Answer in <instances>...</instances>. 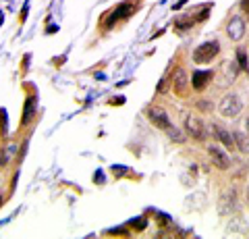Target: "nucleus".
I'll return each mask as SVG.
<instances>
[{
    "label": "nucleus",
    "instance_id": "nucleus-20",
    "mask_svg": "<svg viewBox=\"0 0 249 239\" xmlns=\"http://www.w3.org/2000/svg\"><path fill=\"white\" fill-rule=\"evenodd\" d=\"M247 60H249V50H247Z\"/></svg>",
    "mask_w": 249,
    "mask_h": 239
},
{
    "label": "nucleus",
    "instance_id": "nucleus-5",
    "mask_svg": "<svg viewBox=\"0 0 249 239\" xmlns=\"http://www.w3.org/2000/svg\"><path fill=\"white\" fill-rule=\"evenodd\" d=\"M170 86H173V92L178 98H187L189 96V90H191V79L187 71L183 67H177L173 75H170Z\"/></svg>",
    "mask_w": 249,
    "mask_h": 239
},
{
    "label": "nucleus",
    "instance_id": "nucleus-19",
    "mask_svg": "<svg viewBox=\"0 0 249 239\" xmlns=\"http://www.w3.org/2000/svg\"><path fill=\"white\" fill-rule=\"evenodd\" d=\"M245 127H247V131H249V117H247V121H245Z\"/></svg>",
    "mask_w": 249,
    "mask_h": 239
},
{
    "label": "nucleus",
    "instance_id": "nucleus-1",
    "mask_svg": "<svg viewBox=\"0 0 249 239\" xmlns=\"http://www.w3.org/2000/svg\"><path fill=\"white\" fill-rule=\"evenodd\" d=\"M183 131H185V135H189L196 142H208V137H210L208 125L197 114H191V112H187L183 117Z\"/></svg>",
    "mask_w": 249,
    "mask_h": 239
},
{
    "label": "nucleus",
    "instance_id": "nucleus-6",
    "mask_svg": "<svg viewBox=\"0 0 249 239\" xmlns=\"http://www.w3.org/2000/svg\"><path fill=\"white\" fill-rule=\"evenodd\" d=\"M145 117L150 119V123L154 127H158L160 131H164V133H168V131L175 127L173 123H170L168 114H166V110L162 109V106H147V109H145Z\"/></svg>",
    "mask_w": 249,
    "mask_h": 239
},
{
    "label": "nucleus",
    "instance_id": "nucleus-9",
    "mask_svg": "<svg viewBox=\"0 0 249 239\" xmlns=\"http://www.w3.org/2000/svg\"><path fill=\"white\" fill-rule=\"evenodd\" d=\"M227 34L232 42H241L247 34V19L241 15H232L227 23Z\"/></svg>",
    "mask_w": 249,
    "mask_h": 239
},
{
    "label": "nucleus",
    "instance_id": "nucleus-7",
    "mask_svg": "<svg viewBox=\"0 0 249 239\" xmlns=\"http://www.w3.org/2000/svg\"><path fill=\"white\" fill-rule=\"evenodd\" d=\"M239 210V194L237 189H227L222 191L220 200H218V212L222 217H231V214H237Z\"/></svg>",
    "mask_w": 249,
    "mask_h": 239
},
{
    "label": "nucleus",
    "instance_id": "nucleus-14",
    "mask_svg": "<svg viewBox=\"0 0 249 239\" xmlns=\"http://www.w3.org/2000/svg\"><path fill=\"white\" fill-rule=\"evenodd\" d=\"M175 27H178L181 32H185V29H191L193 27V19L191 17H177L175 19Z\"/></svg>",
    "mask_w": 249,
    "mask_h": 239
},
{
    "label": "nucleus",
    "instance_id": "nucleus-18",
    "mask_svg": "<svg viewBox=\"0 0 249 239\" xmlns=\"http://www.w3.org/2000/svg\"><path fill=\"white\" fill-rule=\"evenodd\" d=\"M245 198H247V202H249V185H247V189H245Z\"/></svg>",
    "mask_w": 249,
    "mask_h": 239
},
{
    "label": "nucleus",
    "instance_id": "nucleus-3",
    "mask_svg": "<svg viewBox=\"0 0 249 239\" xmlns=\"http://www.w3.org/2000/svg\"><path fill=\"white\" fill-rule=\"evenodd\" d=\"M216 110L220 112V117H224V119H235L241 114V110H243V100L237 94H227L224 98H220Z\"/></svg>",
    "mask_w": 249,
    "mask_h": 239
},
{
    "label": "nucleus",
    "instance_id": "nucleus-13",
    "mask_svg": "<svg viewBox=\"0 0 249 239\" xmlns=\"http://www.w3.org/2000/svg\"><path fill=\"white\" fill-rule=\"evenodd\" d=\"M237 65L241 71H249V60H247V52L243 48H237Z\"/></svg>",
    "mask_w": 249,
    "mask_h": 239
},
{
    "label": "nucleus",
    "instance_id": "nucleus-17",
    "mask_svg": "<svg viewBox=\"0 0 249 239\" xmlns=\"http://www.w3.org/2000/svg\"><path fill=\"white\" fill-rule=\"evenodd\" d=\"M241 11H243L245 19L249 21V0H241Z\"/></svg>",
    "mask_w": 249,
    "mask_h": 239
},
{
    "label": "nucleus",
    "instance_id": "nucleus-21",
    "mask_svg": "<svg viewBox=\"0 0 249 239\" xmlns=\"http://www.w3.org/2000/svg\"><path fill=\"white\" fill-rule=\"evenodd\" d=\"M0 204H2V200H0Z\"/></svg>",
    "mask_w": 249,
    "mask_h": 239
},
{
    "label": "nucleus",
    "instance_id": "nucleus-12",
    "mask_svg": "<svg viewBox=\"0 0 249 239\" xmlns=\"http://www.w3.org/2000/svg\"><path fill=\"white\" fill-rule=\"evenodd\" d=\"M232 140H235V148L241 154H249V131L247 129H235L232 131Z\"/></svg>",
    "mask_w": 249,
    "mask_h": 239
},
{
    "label": "nucleus",
    "instance_id": "nucleus-15",
    "mask_svg": "<svg viewBox=\"0 0 249 239\" xmlns=\"http://www.w3.org/2000/svg\"><path fill=\"white\" fill-rule=\"evenodd\" d=\"M196 109H197L199 112H212V110H214V104L210 102V100H197V102H196Z\"/></svg>",
    "mask_w": 249,
    "mask_h": 239
},
{
    "label": "nucleus",
    "instance_id": "nucleus-11",
    "mask_svg": "<svg viewBox=\"0 0 249 239\" xmlns=\"http://www.w3.org/2000/svg\"><path fill=\"white\" fill-rule=\"evenodd\" d=\"M212 131H214V135H216V140L220 142L227 150H237L235 148V140H232V131H229L227 127H222V125H218V123H214L212 125Z\"/></svg>",
    "mask_w": 249,
    "mask_h": 239
},
{
    "label": "nucleus",
    "instance_id": "nucleus-10",
    "mask_svg": "<svg viewBox=\"0 0 249 239\" xmlns=\"http://www.w3.org/2000/svg\"><path fill=\"white\" fill-rule=\"evenodd\" d=\"M214 81V71H196L191 75V88L196 92H204Z\"/></svg>",
    "mask_w": 249,
    "mask_h": 239
},
{
    "label": "nucleus",
    "instance_id": "nucleus-2",
    "mask_svg": "<svg viewBox=\"0 0 249 239\" xmlns=\"http://www.w3.org/2000/svg\"><path fill=\"white\" fill-rule=\"evenodd\" d=\"M239 75H241V69L237 65V60H224L220 71L214 73V81L218 88H231L237 81Z\"/></svg>",
    "mask_w": 249,
    "mask_h": 239
},
{
    "label": "nucleus",
    "instance_id": "nucleus-8",
    "mask_svg": "<svg viewBox=\"0 0 249 239\" xmlns=\"http://www.w3.org/2000/svg\"><path fill=\"white\" fill-rule=\"evenodd\" d=\"M208 156L212 160V165L216 168H220V171H229L232 166L231 156L224 152V148H220V146H216V144H208Z\"/></svg>",
    "mask_w": 249,
    "mask_h": 239
},
{
    "label": "nucleus",
    "instance_id": "nucleus-16",
    "mask_svg": "<svg viewBox=\"0 0 249 239\" xmlns=\"http://www.w3.org/2000/svg\"><path fill=\"white\" fill-rule=\"evenodd\" d=\"M11 160V154H9V148H2L0 150V166H6Z\"/></svg>",
    "mask_w": 249,
    "mask_h": 239
},
{
    "label": "nucleus",
    "instance_id": "nucleus-4",
    "mask_svg": "<svg viewBox=\"0 0 249 239\" xmlns=\"http://www.w3.org/2000/svg\"><path fill=\"white\" fill-rule=\"evenodd\" d=\"M218 52H220V44L218 42H204L199 44L196 50H193V63L196 65H208L212 63V60L218 56Z\"/></svg>",
    "mask_w": 249,
    "mask_h": 239
}]
</instances>
